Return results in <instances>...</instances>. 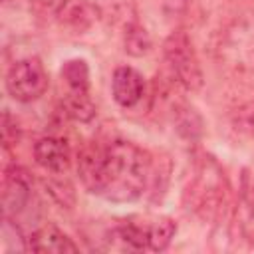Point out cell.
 <instances>
[{"label":"cell","instance_id":"1","mask_svg":"<svg viewBox=\"0 0 254 254\" xmlns=\"http://www.w3.org/2000/svg\"><path fill=\"white\" fill-rule=\"evenodd\" d=\"M153 163L149 151L123 139L107 145L87 143L77 153V173L83 187L111 202L137 200L151 185Z\"/></svg>","mask_w":254,"mask_h":254},{"label":"cell","instance_id":"2","mask_svg":"<svg viewBox=\"0 0 254 254\" xmlns=\"http://www.w3.org/2000/svg\"><path fill=\"white\" fill-rule=\"evenodd\" d=\"M226 198L228 179L224 175V169L212 155H196L183 190L185 208L202 220H212L222 212Z\"/></svg>","mask_w":254,"mask_h":254},{"label":"cell","instance_id":"3","mask_svg":"<svg viewBox=\"0 0 254 254\" xmlns=\"http://www.w3.org/2000/svg\"><path fill=\"white\" fill-rule=\"evenodd\" d=\"M163 56L171 75L185 91H198L204 83L202 67L187 32L175 30L163 42Z\"/></svg>","mask_w":254,"mask_h":254},{"label":"cell","instance_id":"4","mask_svg":"<svg viewBox=\"0 0 254 254\" xmlns=\"http://www.w3.org/2000/svg\"><path fill=\"white\" fill-rule=\"evenodd\" d=\"M218 56L238 71H254V14L232 20L220 36Z\"/></svg>","mask_w":254,"mask_h":254},{"label":"cell","instance_id":"5","mask_svg":"<svg viewBox=\"0 0 254 254\" xmlns=\"http://www.w3.org/2000/svg\"><path fill=\"white\" fill-rule=\"evenodd\" d=\"M48 71L38 58H22L14 62L6 73V89L20 103L36 101L48 89Z\"/></svg>","mask_w":254,"mask_h":254},{"label":"cell","instance_id":"6","mask_svg":"<svg viewBox=\"0 0 254 254\" xmlns=\"http://www.w3.org/2000/svg\"><path fill=\"white\" fill-rule=\"evenodd\" d=\"M2 212L4 218H16L30 202L32 196V179L26 169L18 165H10L2 173Z\"/></svg>","mask_w":254,"mask_h":254},{"label":"cell","instance_id":"7","mask_svg":"<svg viewBox=\"0 0 254 254\" xmlns=\"http://www.w3.org/2000/svg\"><path fill=\"white\" fill-rule=\"evenodd\" d=\"M34 159L48 173L64 175L71 165V151H69V145L65 139L48 135V137H42L36 141Z\"/></svg>","mask_w":254,"mask_h":254},{"label":"cell","instance_id":"8","mask_svg":"<svg viewBox=\"0 0 254 254\" xmlns=\"http://www.w3.org/2000/svg\"><path fill=\"white\" fill-rule=\"evenodd\" d=\"M111 93H113V99L117 101V105H121V107L137 105L145 93L143 75L131 65L115 67L113 77H111Z\"/></svg>","mask_w":254,"mask_h":254},{"label":"cell","instance_id":"9","mask_svg":"<svg viewBox=\"0 0 254 254\" xmlns=\"http://www.w3.org/2000/svg\"><path fill=\"white\" fill-rule=\"evenodd\" d=\"M28 250L32 252H44V254H65V252H77V244L62 232L54 224H46L36 228L28 236Z\"/></svg>","mask_w":254,"mask_h":254},{"label":"cell","instance_id":"10","mask_svg":"<svg viewBox=\"0 0 254 254\" xmlns=\"http://www.w3.org/2000/svg\"><path fill=\"white\" fill-rule=\"evenodd\" d=\"M91 4L97 12V18L107 26L125 30L127 26L139 22L137 0H91Z\"/></svg>","mask_w":254,"mask_h":254},{"label":"cell","instance_id":"11","mask_svg":"<svg viewBox=\"0 0 254 254\" xmlns=\"http://www.w3.org/2000/svg\"><path fill=\"white\" fill-rule=\"evenodd\" d=\"M111 234L131 250H149V222L145 220L125 218L113 228Z\"/></svg>","mask_w":254,"mask_h":254},{"label":"cell","instance_id":"12","mask_svg":"<svg viewBox=\"0 0 254 254\" xmlns=\"http://www.w3.org/2000/svg\"><path fill=\"white\" fill-rule=\"evenodd\" d=\"M64 111L69 119L79 123H89L95 117V103L89 91H69L64 97Z\"/></svg>","mask_w":254,"mask_h":254},{"label":"cell","instance_id":"13","mask_svg":"<svg viewBox=\"0 0 254 254\" xmlns=\"http://www.w3.org/2000/svg\"><path fill=\"white\" fill-rule=\"evenodd\" d=\"M60 75L69 91H89V65L85 60L73 58L64 62Z\"/></svg>","mask_w":254,"mask_h":254},{"label":"cell","instance_id":"14","mask_svg":"<svg viewBox=\"0 0 254 254\" xmlns=\"http://www.w3.org/2000/svg\"><path fill=\"white\" fill-rule=\"evenodd\" d=\"M177 232V224L169 216H159L149 222V250L163 252L169 248L173 236Z\"/></svg>","mask_w":254,"mask_h":254},{"label":"cell","instance_id":"15","mask_svg":"<svg viewBox=\"0 0 254 254\" xmlns=\"http://www.w3.org/2000/svg\"><path fill=\"white\" fill-rule=\"evenodd\" d=\"M44 187L52 200L62 208H71L75 204V189L65 177H60V173H52L48 179H44Z\"/></svg>","mask_w":254,"mask_h":254},{"label":"cell","instance_id":"16","mask_svg":"<svg viewBox=\"0 0 254 254\" xmlns=\"http://www.w3.org/2000/svg\"><path fill=\"white\" fill-rule=\"evenodd\" d=\"M123 46L129 56L141 58V56L149 54V50H151V36L145 30V26L135 22L123 30Z\"/></svg>","mask_w":254,"mask_h":254},{"label":"cell","instance_id":"17","mask_svg":"<svg viewBox=\"0 0 254 254\" xmlns=\"http://www.w3.org/2000/svg\"><path fill=\"white\" fill-rule=\"evenodd\" d=\"M67 26H71L75 32H83L91 26L93 18H97V12L91 2H77L73 6L67 4V8L62 12Z\"/></svg>","mask_w":254,"mask_h":254},{"label":"cell","instance_id":"18","mask_svg":"<svg viewBox=\"0 0 254 254\" xmlns=\"http://www.w3.org/2000/svg\"><path fill=\"white\" fill-rule=\"evenodd\" d=\"M69 0H30V10L38 18H56L62 16V12L67 8Z\"/></svg>","mask_w":254,"mask_h":254},{"label":"cell","instance_id":"19","mask_svg":"<svg viewBox=\"0 0 254 254\" xmlns=\"http://www.w3.org/2000/svg\"><path fill=\"white\" fill-rule=\"evenodd\" d=\"M20 141V127H18V121L16 117L10 115V111H4L2 113V143H4V149L8 151L12 145H16Z\"/></svg>","mask_w":254,"mask_h":254},{"label":"cell","instance_id":"20","mask_svg":"<svg viewBox=\"0 0 254 254\" xmlns=\"http://www.w3.org/2000/svg\"><path fill=\"white\" fill-rule=\"evenodd\" d=\"M198 115L194 113L192 107H185V109H179V131L187 137H194V135H200L202 131V123H192V119H196Z\"/></svg>","mask_w":254,"mask_h":254},{"label":"cell","instance_id":"21","mask_svg":"<svg viewBox=\"0 0 254 254\" xmlns=\"http://www.w3.org/2000/svg\"><path fill=\"white\" fill-rule=\"evenodd\" d=\"M238 125L242 129H248L250 133H254V101H250L244 107H240V111H238Z\"/></svg>","mask_w":254,"mask_h":254},{"label":"cell","instance_id":"22","mask_svg":"<svg viewBox=\"0 0 254 254\" xmlns=\"http://www.w3.org/2000/svg\"><path fill=\"white\" fill-rule=\"evenodd\" d=\"M190 0H163V10L167 16H181L187 12Z\"/></svg>","mask_w":254,"mask_h":254}]
</instances>
